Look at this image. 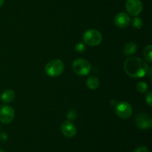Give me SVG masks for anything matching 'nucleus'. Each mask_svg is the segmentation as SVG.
Wrapping results in <instances>:
<instances>
[{"label":"nucleus","instance_id":"nucleus-2","mask_svg":"<svg viewBox=\"0 0 152 152\" xmlns=\"http://www.w3.org/2000/svg\"><path fill=\"white\" fill-rule=\"evenodd\" d=\"M65 70V65L60 59H53L46 65L45 71L49 77H57L60 76Z\"/></svg>","mask_w":152,"mask_h":152},{"label":"nucleus","instance_id":"nucleus-19","mask_svg":"<svg viewBox=\"0 0 152 152\" xmlns=\"http://www.w3.org/2000/svg\"><path fill=\"white\" fill-rule=\"evenodd\" d=\"M145 101L150 107L152 106V92L151 91L147 93L146 96H145Z\"/></svg>","mask_w":152,"mask_h":152},{"label":"nucleus","instance_id":"nucleus-20","mask_svg":"<svg viewBox=\"0 0 152 152\" xmlns=\"http://www.w3.org/2000/svg\"><path fill=\"white\" fill-rule=\"evenodd\" d=\"M134 152H149L147 147L145 146H140L137 148Z\"/></svg>","mask_w":152,"mask_h":152},{"label":"nucleus","instance_id":"nucleus-6","mask_svg":"<svg viewBox=\"0 0 152 152\" xmlns=\"http://www.w3.org/2000/svg\"><path fill=\"white\" fill-rule=\"evenodd\" d=\"M14 109L10 105H3L0 108V122L3 124H9L14 118Z\"/></svg>","mask_w":152,"mask_h":152},{"label":"nucleus","instance_id":"nucleus-12","mask_svg":"<svg viewBox=\"0 0 152 152\" xmlns=\"http://www.w3.org/2000/svg\"><path fill=\"white\" fill-rule=\"evenodd\" d=\"M137 50V45L134 42H129L125 45L123 48V53L126 56H131L134 54Z\"/></svg>","mask_w":152,"mask_h":152},{"label":"nucleus","instance_id":"nucleus-16","mask_svg":"<svg viewBox=\"0 0 152 152\" xmlns=\"http://www.w3.org/2000/svg\"><path fill=\"white\" fill-rule=\"evenodd\" d=\"M136 88H137V90L138 91V92L144 94L147 91L148 86V84H147L146 83L142 81V82H139V83L137 84Z\"/></svg>","mask_w":152,"mask_h":152},{"label":"nucleus","instance_id":"nucleus-23","mask_svg":"<svg viewBox=\"0 0 152 152\" xmlns=\"http://www.w3.org/2000/svg\"><path fill=\"white\" fill-rule=\"evenodd\" d=\"M4 0H0V7H1V6L4 4Z\"/></svg>","mask_w":152,"mask_h":152},{"label":"nucleus","instance_id":"nucleus-5","mask_svg":"<svg viewBox=\"0 0 152 152\" xmlns=\"http://www.w3.org/2000/svg\"><path fill=\"white\" fill-rule=\"evenodd\" d=\"M133 108L132 105L127 102H120L115 105V113L120 118H129L132 115Z\"/></svg>","mask_w":152,"mask_h":152},{"label":"nucleus","instance_id":"nucleus-4","mask_svg":"<svg viewBox=\"0 0 152 152\" xmlns=\"http://www.w3.org/2000/svg\"><path fill=\"white\" fill-rule=\"evenodd\" d=\"M72 68L73 71L76 74H77L78 76H81V77H84V76L89 74V73L91 72V65L87 59L80 58V59H77L74 61Z\"/></svg>","mask_w":152,"mask_h":152},{"label":"nucleus","instance_id":"nucleus-8","mask_svg":"<svg viewBox=\"0 0 152 152\" xmlns=\"http://www.w3.org/2000/svg\"><path fill=\"white\" fill-rule=\"evenodd\" d=\"M126 9L129 15L137 16L142 10V4L140 0H127Z\"/></svg>","mask_w":152,"mask_h":152},{"label":"nucleus","instance_id":"nucleus-22","mask_svg":"<svg viewBox=\"0 0 152 152\" xmlns=\"http://www.w3.org/2000/svg\"><path fill=\"white\" fill-rule=\"evenodd\" d=\"M117 102H116V101L114 100V99H113L112 101H111V105H117Z\"/></svg>","mask_w":152,"mask_h":152},{"label":"nucleus","instance_id":"nucleus-15","mask_svg":"<svg viewBox=\"0 0 152 152\" xmlns=\"http://www.w3.org/2000/svg\"><path fill=\"white\" fill-rule=\"evenodd\" d=\"M142 24H143V22H142V19L137 17V16H134V18L132 21V27L135 28V29H140V28H142Z\"/></svg>","mask_w":152,"mask_h":152},{"label":"nucleus","instance_id":"nucleus-10","mask_svg":"<svg viewBox=\"0 0 152 152\" xmlns=\"http://www.w3.org/2000/svg\"><path fill=\"white\" fill-rule=\"evenodd\" d=\"M114 22H115V25L117 27H119V28H126L130 24L131 19L127 13L122 12V13H118L115 16V18H114Z\"/></svg>","mask_w":152,"mask_h":152},{"label":"nucleus","instance_id":"nucleus-11","mask_svg":"<svg viewBox=\"0 0 152 152\" xmlns=\"http://www.w3.org/2000/svg\"><path fill=\"white\" fill-rule=\"evenodd\" d=\"M15 97H16L15 92L13 90L7 89V90H5L4 91H3V93L1 94V100L4 103H10V102H13L14 100Z\"/></svg>","mask_w":152,"mask_h":152},{"label":"nucleus","instance_id":"nucleus-9","mask_svg":"<svg viewBox=\"0 0 152 152\" xmlns=\"http://www.w3.org/2000/svg\"><path fill=\"white\" fill-rule=\"evenodd\" d=\"M61 132L66 137L72 138L77 134V127L71 121L66 120L61 126Z\"/></svg>","mask_w":152,"mask_h":152},{"label":"nucleus","instance_id":"nucleus-7","mask_svg":"<svg viewBox=\"0 0 152 152\" xmlns=\"http://www.w3.org/2000/svg\"><path fill=\"white\" fill-rule=\"evenodd\" d=\"M136 126L142 130L149 129L152 127V119L149 114L146 113H140L135 119Z\"/></svg>","mask_w":152,"mask_h":152},{"label":"nucleus","instance_id":"nucleus-18","mask_svg":"<svg viewBox=\"0 0 152 152\" xmlns=\"http://www.w3.org/2000/svg\"><path fill=\"white\" fill-rule=\"evenodd\" d=\"M75 49L78 53H83L86 50V45L84 43L79 42L76 45Z\"/></svg>","mask_w":152,"mask_h":152},{"label":"nucleus","instance_id":"nucleus-13","mask_svg":"<svg viewBox=\"0 0 152 152\" xmlns=\"http://www.w3.org/2000/svg\"><path fill=\"white\" fill-rule=\"evenodd\" d=\"M86 86L91 90H96L99 86V80L95 76H89L86 80Z\"/></svg>","mask_w":152,"mask_h":152},{"label":"nucleus","instance_id":"nucleus-25","mask_svg":"<svg viewBox=\"0 0 152 152\" xmlns=\"http://www.w3.org/2000/svg\"><path fill=\"white\" fill-rule=\"evenodd\" d=\"M0 129H1V127H0Z\"/></svg>","mask_w":152,"mask_h":152},{"label":"nucleus","instance_id":"nucleus-24","mask_svg":"<svg viewBox=\"0 0 152 152\" xmlns=\"http://www.w3.org/2000/svg\"><path fill=\"white\" fill-rule=\"evenodd\" d=\"M0 152H5V151H3V150H1V149H0Z\"/></svg>","mask_w":152,"mask_h":152},{"label":"nucleus","instance_id":"nucleus-17","mask_svg":"<svg viewBox=\"0 0 152 152\" xmlns=\"http://www.w3.org/2000/svg\"><path fill=\"white\" fill-rule=\"evenodd\" d=\"M78 114H77V111L75 109H70L69 111L67 113V120H69V121H72L77 119Z\"/></svg>","mask_w":152,"mask_h":152},{"label":"nucleus","instance_id":"nucleus-3","mask_svg":"<svg viewBox=\"0 0 152 152\" xmlns=\"http://www.w3.org/2000/svg\"><path fill=\"white\" fill-rule=\"evenodd\" d=\"M83 42L89 46H97L102 42V36L96 29H89L83 34Z\"/></svg>","mask_w":152,"mask_h":152},{"label":"nucleus","instance_id":"nucleus-21","mask_svg":"<svg viewBox=\"0 0 152 152\" xmlns=\"http://www.w3.org/2000/svg\"><path fill=\"white\" fill-rule=\"evenodd\" d=\"M8 139V137H7V134L6 133H1L0 134V140L3 142H5V141L7 140Z\"/></svg>","mask_w":152,"mask_h":152},{"label":"nucleus","instance_id":"nucleus-14","mask_svg":"<svg viewBox=\"0 0 152 152\" xmlns=\"http://www.w3.org/2000/svg\"><path fill=\"white\" fill-rule=\"evenodd\" d=\"M152 46L151 45H148L145 48L143 51V56L145 58V60L148 62V63H151L152 62Z\"/></svg>","mask_w":152,"mask_h":152},{"label":"nucleus","instance_id":"nucleus-1","mask_svg":"<svg viewBox=\"0 0 152 152\" xmlns=\"http://www.w3.org/2000/svg\"><path fill=\"white\" fill-rule=\"evenodd\" d=\"M124 69L131 77L141 78L148 74L149 67L145 61L140 58L130 57L125 61Z\"/></svg>","mask_w":152,"mask_h":152}]
</instances>
